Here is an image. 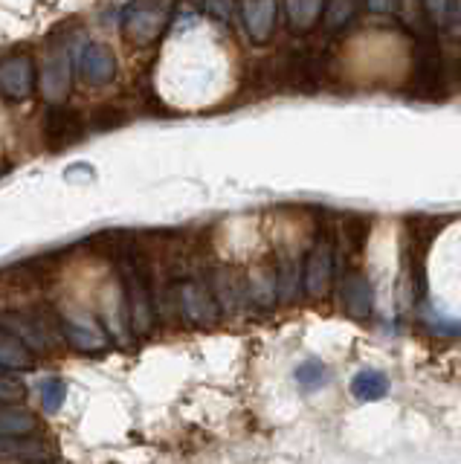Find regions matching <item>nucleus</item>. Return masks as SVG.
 Listing matches in <instances>:
<instances>
[{
    "mask_svg": "<svg viewBox=\"0 0 461 464\" xmlns=\"http://www.w3.org/2000/svg\"><path fill=\"white\" fill-rule=\"evenodd\" d=\"M279 0H244L241 4V24L255 44H267L276 33Z\"/></svg>",
    "mask_w": 461,
    "mask_h": 464,
    "instance_id": "9b49d317",
    "label": "nucleus"
},
{
    "mask_svg": "<svg viewBox=\"0 0 461 464\" xmlns=\"http://www.w3.org/2000/svg\"><path fill=\"white\" fill-rule=\"evenodd\" d=\"M175 18V0H131L122 12V33L137 47L160 41Z\"/></svg>",
    "mask_w": 461,
    "mask_h": 464,
    "instance_id": "f03ea898",
    "label": "nucleus"
},
{
    "mask_svg": "<svg viewBox=\"0 0 461 464\" xmlns=\"http://www.w3.org/2000/svg\"><path fill=\"white\" fill-rule=\"evenodd\" d=\"M62 334L64 340L76 348V352H84V354H102L108 352V334L105 328L96 323L93 316L88 314H70V316H62Z\"/></svg>",
    "mask_w": 461,
    "mask_h": 464,
    "instance_id": "0eeeda50",
    "label": "nucleus"
},
{
    "mask_svg": "<svg viewBox=\"0 0 461 464\" xmlns=\"http://www.w3.org/2000/svg\"><path fill=\"white\" fill-rule=\"evenodd\" d=\"M421 4H424V9L429 14L432 26H444V21L450 18L456 0H421Z\"/></svg>",
    "mask_w": 461,
    "mask_h": 464,
    "instance_id": "cd10ccee",
    "label": "nucleus"
},
{
    "mask_svg": "<svg viewBox=\"0 0 461 464\" xmlns=\"http://www.w3.org/2000/svg\"><path fill=\"white\" fill-rule=\"evenodd\" d=\"M296 381H299V386L305 389V392H313V389H322L325 383H328V372H325V366L320 360H305L302 366L296 369Z\"/></svg>",
    "mask_w": 461,
    "mask_h": 464,
    "instance_id": "393cba45",
    "label": "nucleus"
},
{
    "mask_svg": "<svg viewBox=\"0 0 461 464\" xmlns=\"http://www.w3.org/2000/svg\"><path fill=\"white\" fill-rule=\"evenodd\" d=\"M212 290H215V299L221 304V311H226V314H238L244 299H247V287L238 282L235 270H229V267H221L215 273Z\"/></svg>",
    "mask_w": 461,
    "mask_h": 464,
    "instance_id": "2eb2a0df",
    "label": "nucleus"
},
{
    "mask_svg": "<svg viewBox=\"0 0 461 464\" xmlns=\"http://www.w3.org/2000/svg\"><path fill=\"white\" fill-rule=\"evenodd\" d=\"M276 282H279V302L291 304L299 299V294L305 290V282H302V265L293 253H282L279 267H276Z\"/></svg>",
    "mask_w": 461,
    "mask_h": 464,
    "instance_id": "dca6fc26",
    "label": "nucleus"
},
{
    "mask_svg": "<svg viewBox=\"0 0 461 464\" xmlns=\"http://www.w3.org/2000/svg\"><path fill=\"white\" fill-rule=\"evenodd\" d=\"M38 70L30 53H15L0 62V93L12 102H26L35 91Z\"/></svg>",
    "mask_w": 461,
    "mask_h": 464,
    "instance_id": "423d86ee",
    "label": "nucleus"
},
{
    "mask_svg": "<svg viewBox=\"0 0 461 464\" xmlns=\"http://www.w3.org/2000/svg\"><path fill=\"white\" fill-rule=\"evenodd\" d=\"M120 267H122V287H125L128 316H131L134 334H149L154 325V296H151L146 261H142L139 253L125 250Z\"/></svg>",
    "mask_w": 461,
    "mask_h": 464,
    "instance_id": "f257e3e1",
    "label": "nucleus"
},
{
    "mask_svg": "<svg viewBox=\"0 0 461 464\" xmlns=\"http://www.w3.org/2000/svg\"><path fill=\"white\" fill-rule=\"evenodd\" d=\"M55 459L44 441H21V435H0V461H44Z\"/></svg>",
    "mask_w": 461,
    "mask_h": 464,
    "instance_id": "f3484780",
    "label": "nucleus"
},
{
    "mask_svg": "<svg viewBox=\"0 0 461 464\" xmlns=\"http://www.w3.org/2000/svg\"><path fill=\"white\" fill-rule=\"evenodd\" d=\"M325 4H328V0H282L287 29H291L293 35L311 33V29L322 21Z\"/></svg>",
    "mask_w": 461,
    "mask_h": 464,
    "instance_id": "f8f14e48",
    "label": "nucleus"
},
{
    "mask_svg": "<svg viewBox=\"0 0 461 464\" xmlns=\"http://www.w3.org/2000/svg\"><path fill=\"white\" fill-rule=\"evenodd\" d=\"M64 398H67L64 381H59V377H47V381H41V386H38V401H41V406H44L47 415L59 412Z\"/></svg>",
    "mask_w": 461,
    "mask_h": 464,
    "instance_id": "b1692460",
    "label": "nucleus"
},
{
    "mask_svg": "<svg viewBox=\"0 0 461 464\" xmlns=\"http://www.w3.org/2000/svg\"><path fill=\"white\" fill-rule=\"evenodd\" d=\"M84 134V122L76 111L64 108L62 102H53V108L44 116V140L53 151L64 149V145H76Z\"/></svg>",
    "mask_w": 461,
    "mask_h": 464,
    "instance_id": "1a4fd4ad",
    "label": "nucleus"
},
{
    "mask_svg": "<svg viewBox=\"0 0 461 464\" xmlns=\"http://www.w3.org/2000/svg\"><path fill=\"white\" fill-rule=\"evenodd\" d=\"M70 82H73V72H70V50L64 44H53L44 64H41V93L50 102H64L70 93Z\"/></svg>",
    "mask_w": 461,
    "mask_h": 464,
    "instance_id": "6e6552de",
    "label": "nucleus"
},
{
    "mask_svg": "<svg viewBox=\"0 0 461 464\" xmlns=\"http://www.w3.org/2000/svg\"><path fill=\"white\" fill-rule=\"evenodd\" d=\"M0 369H12V372L35 369V357L30 352V345L6 331H0Z\"/></svg>",
    "mask_w": 461,
    "mask_h": 464,
    "instance_id": "6ab92c4d",
    "label": "nucleus"
},
{
    "mask_svg": "<svg viewBox=\"0 0 461 464\" xmlns=\"http://www.w3.org/2000/svg\"><path fill=\"white\" fill-rule=\"evenodd\" d=\"M334 244L328 236L316 238L311 253L305 256V270H302V282H305V294L311 299H325L334 279Z\"/></svg>",
    "mask_w": 461,
    "mask_h": 464,
    "instance_id": "39448f33",
    "label": "nucleus"
},
{
    "mask_svg": "<svg viewBox=\"0 0 461 464\" xmlns=\"http://www.w3.org/2000/svg\"><path fill=\"white\" fill-rule=\"evenodd\" d=\"M447 29H450L453 38H461V0H456V4H453L450 18H447Z\"/></svg>",
    "mask_w": 461,
    "mask_h": 464,
    "instance_id": "c756f323",
    "label": "nucleus"
},
{
    "mask_svg": "<svg viewBox=\"0 0 461 464\" xmlns=\"http://www.w3.org/2000/svg\"><path fill=\"white\" fill-rule=\"evenodd\" d=\"M360 9V0H328L322 24L328 33H340L342 26H349L354 21V14Z\"/></svg>",
    "mask_w": 461,
    "mask_h": 464,
    "instance_id": "4be33fe9",
    "label": "nucleus"
},
{
    "mask_svg": "<svg viewBox=\"0 0 461 464\" xmlns=\"http://www.w3.org/2000/svg\"><path fill=\"white\" fill-rule=\"evenodd\" d=\"M192 4L200 12H206L209 18L221 21V24H226L229 18H233V12H235V0H192Z\"/></svg>",
    "mask_w": 461,
    "mask_h": 464,
    "instance_id": "a878e982",
    "label": "nucleus"
},
{
    "mask_svg": "<svg viewBox=\"0 0 461 464\" xmlns=\"http://www.w3.org/2000/svg\"><path fill=\"white\" fill-rule=\"evenodd\" d=\"M363 4H366L374 14H392V12H398V4H400V0H363Z\"/></svg>",
    "mask_w": 461,
    "mask_h": 464,
    "instance_id": "c85d7f7f",
    "label": "nucleus"
},
{
    "mask_svg": "<svg viewBox=\"0 0 461 464\" xmlns=\"http://www.w3.org/2000/svg\"><path fill=\"white\" fill-rule=\"evenodd\" d=\"M178 311L195 328H212L221 316V304L215 299V290L206 282H183L178 287Z\"/></svg>",
    "mask_w": 461,
    "mask_h": 464,
    "instance_id": "7ed1b4c3",
    "label": "nucleus"
},
{
    "mask_svg": "<svg viewBox=\"0 0 461 464\" xmlns=\"http://www.w3.org/2000/svg\"><path fill=\"white\" fill-rule=\"evenodd\" d=\"M371 285L363 273H349L342 282V304L345 311H349V316L354 319H369L371 316Z\"/></svg>",
    "mask_w": 461,
    "mask_h": 464,
    "instance_id": "ddd939ff",
    "label": "nucleus"
},
{
    "mask_svg": "<svg viewBox=\"0 0 461 464\" xmlns=\"http://www.w3.org/2000/svg\"><path fill=\"white\" fill-rule=\"evenodd\" d=\"M79 76L91 87H105L117 79V58L105 44H84L79 50Z\"/></svg>",
    "mask_w": 461,
    "mask_h": 464,
    "instance_id": "9d476101",
    "label": "nucleus"
},
{
    "mask_svg": "<svg viewBox=\"0 0 461 464\" xmlns=\"http://www.w3.org/2000/svg\"><path fill=\"white\" fill-rule=\"evenodd\" d=\"M35 427H38V420L33 412L0 403V435H30L35 432Z\"/></svg>",
    "mask_w": 461,
    "mask_h": 464,
    "instance_id": "412c9836",
    "label": "nucleus"
},
{
    "mask_svg": "<svg viewBox=\"0 0 461 464\" xmlns=\"http://www.w3.org/2000/svg\"><path fill=\"white\" fill-rule=\"evenodd\" d=\"M24 398H26L24 383L9 374H0V403H21Z\"/></svg>",
    "mask_w": 461,
    "mask_h": 464,
    "instance_id": "bb28decb",
    "label": "nucleus"
},
{
    "mask_svg": "<svg viewBox=\"0 0 461 464\" xmlns=\"http://www.w3.org/2000/svg\"><path fill=\"white\" fill-rule=\"evenodd\" d=\"M351 395L360 403H371L389 395V377L380 372H360L351 381Z\"/></svg>",
    "mask_w": 461,
    "mask_h": 464,
    "instance_id": "aec40b11",
    "label": "nucleus"
},
{
    "mask_svg": "<svg viewBox=\"0 0 461 464\" xmlns=\"http://www.w3.org/2000/svg\"><path fill=\"white\" fill-rule=\"evenodd\" d=\"M398 18L403 21V26L412 29L415 35H427L429 29H432V21H429V14H427L421 0H400V4H398Z\"/></svg>",
    "mask_w": 461,
    "mask_h": 464,
    "instance_id": "5701e85b",
    "label": "nucleus"
},
{
    "mask_svg": "<svg viewBox=\"0 0 461 464\" xmlns=\"http://www.w3.org/2000/svg\"><path fill=\"white\" fill-rule=\"evenodd\" d=\"M418 91L424 96H436L441 91V58L432 41L424 44L421 58H418Z\"/></svg>",
    "mask_w": 461,
    "mask_h": 464,
    "instance_id": "a211bd4d",
    "label": "nucleus"
},
{
    "mask_svg": "<svg viewBox=\"0 0 461 464\" xmlns=\"http://www.w3.org/2000/svg\"><path fill=\"white\" fill-rule=\"evenodd\" d=\"M0 328L12 337L24 340L33 352H53L55 348V331L53 323L41 314H21V311H4L0 314Z\"/></svg>",
    "mask_w": 461,
    "mask_h": 464,
    "instance_id": "20e7f679",
    "label": "nucleus"
},
{
    "mask_svg": "<svg viewBox=\"0 0 461 464\" xmlns=\"http://www.w3.org/2000/svg\"><path fill=\"white\" fill-rule=\"evenodd\" d=\"M247 299L255 304V308L270 311L273 304L279 302V282H276V270L262 265L250 273V282H247Z\"/></svg>",
    "mask_w": 461,
    "mask_h": 464,
    "instance_id": "4468645a",
    "label": "nucleus"
}]
</instances>
